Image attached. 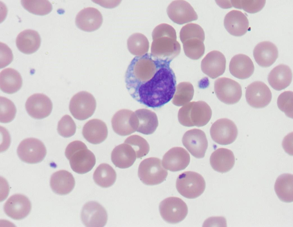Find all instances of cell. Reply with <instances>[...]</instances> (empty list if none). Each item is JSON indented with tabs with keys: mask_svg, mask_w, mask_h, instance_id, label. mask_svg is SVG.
Instances as JSON below:
<instances>
[{
	"mask_svg": "<svg viewBox=\"0 0 293 227\" xmlns=\"http://www.w3.org/2000/svg\"><path fill=\"white\" fill-rule=\"evenodd\" d=\"M171 62L147 53L135 57L126 70L125 81L131 96L153 108L161 107L173 98L176 90L175 74Z\"/></svg>",
	"mask_w": 293,
	"mask_h": 227,
	"instance_id": "6da1fadb",
	"label": "cell"
},
{
	"mask_svg": "<svg viewBox=\"0 0 293 227\" xmlns=\"http://www.w3.org/2000/svg\"><path fill=\"white\" fill-rule=\"evenodd\" d=\"M151 54L159 60L171 62L180 52L181 46L177 40L175 29L166 23L161 24L154 29Z\"/></svg>",
	"mask_w": 293,
	"mask_h": 227,
	"instance_id": "7a4b0ae2",
	"label": "cell"
},
{
	"mask_svg": "<svg viewBox=\"0 0 293 227\" xmlns=\"http://www.w3.org/2000/svg\"><path fill=\"white\" fill-rule=\"evenodd\" d=\"M72 170L80 174L86 173L91 170L96 163L93 153L89 150L85 144L78 140L70 143L65 152Z\"/></svg>",
	"mask_w": 293,
	"mask_h": 227,
	"instance_id": "3957f363",
	"label": "cell"
},
{
	"mask_svg": "<svg viewBox=\"0 0 293 227\" xmlns=\"http://www.w3.org/2000/svg\"><path fill=\"white\" fill-rule=\"evenodd\" d=\"M212 112L209 106L202 101L188 103L179 110L178 118L179 123L185 126L202 127L210 120Z\"/></svg>",
	"mask_w": 293,
	"mask_h": 227,
	"instance_id": "277c9868",
	"label": "cell"
},
{
	"mask_svg": "<svg viewBox=\"0 0 293 227\" xmlns=\"http://www.w3.org/2000/svg\"><path fill=\"white\" fill-rule=\"evenodd\" d=\"M205 180L200 174L192 171H185L180 174L176 182V187L182 196L189 199L196 198L204 192Z\"/></svg>",
	"mask_w": 293,
	"mask_h": 227,
	"instance_id": "5b68a950",
	"label": "cell"
},
{
	"mask_svg": "<svg viewBox=\"0 0 293 227\" xmlns=\"http://www.w3.org/2000/svg\"><path fill=\"white\" fill-rule=\"evenodd\" d=\"M168 171L163 167L161 160L156 157L143 160L138 168V175L140 181L148 185L159 184L166 179Z\"/></svg>",
	"mask_w": 293,
	"mask_h": 227,
	"instance_id": "8992f818",
	"label": "cell"
},
{
	"mask_svg": "<svg viewBox=\"0 0 293 227\" xmlns=\"http://www.w3.org/2000/svg\"><path fill=\"white\" fill-rule=\"evenodd\" d=\"M96 99L90 93L85 91L79 92L71 99L69 109L76 119L83 120L91 117L96 108Z\"/></svg>",
	"mask_w": 293,
	"mask_h": 227,
	"instance_id": "52a82bcc",
	"label": "cell"
},
{
	"mask_svg": "<svg viewBox=\"0 0 293 227\" xmlns=\"http://www.w3.org/2000/svg\"><path fill=\"white\" fill-rule=\"evenodd\" d=\"M159 208L163 219L171 224L178 223L183 220L188 212L186 203L177 197H169L164 199L160 202Z\"/></svg>",
	"mask_w": 293,
	"mask_h": 227,
	"instance_id": "ba28073f",
	"label": "cell"
},
{
	"mask_svg": "<svg viewBox=\"0 0 293 227\" xmlns=\"http://www.w3.org/2000/svg\"><path fill=\"white\" fill-rule=\"evenodd\" d=\"M46 153V148L43 143L33 138L23 139L17 149V153L20 159L29 164H35L41 162Z\"/></svg>",
	"mask_w": 293,
	"mask_h": 227,
	"instance_id": "9c48e42d",
	"label": "cell"
},
{
	"mask_svg": "<svg viewBox=\"0 0 293 227\" xmlns=\"http://www.w3.org/2000/svg\"><path fill=\"white\" fill-rule=\"evenodd\" d=\"M214 91L218 98L227 104H233L240 99L242 94L241 87L236 81L231 79L222 77L214 82Z\"/></svg>",
	"mask_w": 293,
	"mask_h": 227,
	"instance_id": "30bf717a",
	"label": "cell"
},
{
	"mask_svg": "<svg viewBox=\"0 0 293 227\" xmlns=\"http://www.w3.org/2000/svg\"><path fill=\"white\" fill-rule=\"evenodd\" d=\"M210 134L215 142L226 145L235 141L237 136L238 130L233 121L227 118H221L213 124L210 128Z\"/></svg>",
	"mask_w": 293,
	"mask_h": 227,
	"instance_id": "8fae6325",
	"label": "cell"
},
{
	"mask_svg": "<svg viewBox=\"0 0 293 227\" xmlns=\"http://www.w3.org/2000/svg\"><path fill=\"white\" fill-rule=\"evenodd\" d=\"M182 142L194 157L200 159L204 157L208 143L206 135L203 131L197 129L187 131L183 137Z\"/></svg>",
	"mask_w": 293,
	"mask_h": 227,
	"instance_id": "7c38bea8",
	"label": "cell"
},
{
	"mask_svg": "<svg viewBox=\"0 0 293 227\" xmlns=\"http://www.w3.org/2000/svg\"><path fill=\"white\" fill-rule=\"evenodd\" d=\"M246 98L248 104L255 108H262L270 102L272 94L270 90L264 82L255 81L247 87Z\"/></svg>",
	"mask_w": 293,
	"mask_h": 227,
	"instance_id": "4fadbf2b",
	"label": "cell"
},
{
	"mask_svg": "<svg viewBox=\"0 0 293 227\" xmlns=\"http://www.w3.org/2000/svg\"><path fill=\"white\" fill-rule=\"evenodd\" d=\"M112 127L117 134L125 136L136 131L138 127L137 119L134 112L127 109L117 112L111 120Z\"/></svg>",
	"mask_w": 293,
	"mask_h": 227,
	"instance_id": "5bb4252c",
	"label": "cell"
},
{
	"mask_svg": "<svg viewBox=\"0 0 293 227\" xmlns=\"http://www.w3.org/2000/svg\"><path fill=\"white\" fill-rule=\"evenodd\" d=\"M81 216L83 223L87 227H103L108 220L105 209L98 203L94 201L89 202L84 205Z\"/></svg>",
	"mask_w": 293,
	"mask_h": 227,
	"instance_id": "9a60e30c",
	"label": "cell"
},
{
	"mask_svg": "<svg viewBox=\"0 0 293 227\" xmlns=\"http://www.w3.org/2000/svg\"><path fill=\"white\" fill-rule=\"evenodd\" d=\"M26 110L32 117L41 119L48 116L52 109V102L43 94L36 93L29 97L25 104Z\"/></svg>",
	"mask_w": 293,
	"mask_h": 227,
	"instance_id": "2e32d148",
	"label": "cell"
},
{
	"mask_svg": "<svg viewBox=\"0 0 293 227\" xmlns=\"http://www.w3.org/2000/svg\"><path fill=\"white\" fill-rule=\"evenodd\" d=\"M167 13L172 21L179 25L196 20L198 17L191 5L183 0L172 1L167 8Z\"/></svg>",
	"mask_w": 293,
	"mask_h": 227,
	"instance_id": "e0dca14e",
	"label": "cell"
},
{
	"mask_svg": "<svg viewBox=\"0 0 293 227\" xmlns=\"http://www.w3.org/2000/svg\"><path fill=\"white\" fill-rule=\"evenodd\" d=\"M31 208V203L29 199L19 194L11 196L5 202L3 207L4 211L7 216L17 220L26 217Z\"/></svg>",
	"mask_w": 293,
	"mask_h": 227,
	"instance_id": "ac0fdd59",
	"label": "cell"
},
{
	"mask_svg": "<svg viewBox=\"0 0 293 227\" xmlns=\"http://www.w3.org/2000/svg\"><path fill=\"white\" fill-rule=\"evenodd\" d=\"M226 63L224 55L218 51L213 50L208 53L202 60L201 69L205 74L213 79L223 74Z\"/></svg>",
	"mask_w": 293,
	"mask_h": 227,
	"instance_id": "d6986e66",
	"label": "cell"
},
{
	"mask_svg": "<svg viewBox=\"0 0 293 227\" xmlns=\"http://www.w3.org/2000/svg\"><path fill=\"white\" fill-rule=\"evenodd\" d=\"M190 156L183 148L175 147L167 151L163 156L162 165L164 168L172 172L184 169L190 161Z\"/></svg>",
	"mask_w": 293,
	"mask_h": 227,
	"instance_id": "ffe728a7",
	"label": "cell"
},
{
	"mask_svg": "<svg viewBox=\"0 0 293 227\" xmlns=\"http://www.w3.org/2000/svg\"><path fill=\"white\" fill-rule=\"evenodd\" d=\"M103 21L101 13L92 7L85 8L78 13L75 19V23L81 30L86 32L96 31L101 26Z\"/></svg>",
	"mask_w": 293,
	"mask_h": 227,
	"instance_id": "44dd1931",
	"label": "cell"
},
{
	"mask_svg": "<svg viewBox=\"0 0 293 227\" xmlns=\"http://www.w3.org/2000/svg\"><path fill=\"white\" fill-rule=\"evenodd\" d=\"M224 25L231 35L237 37L244 35L249 29V22L247 16L242 12L233 10L225 15Z\"/></svg>",
	"mask_w": 293,
	"mask_h": 227,
	"instance_id": "7402d4cb",
	"label": "cell"
},
{
	"mask_svg": "<svg viewBox=\"0 0 293 227\" xmlns=\"http://www.w3.org/2000/svg\"><path fill=\"white\" fill-rule=\"evenodd\" d=\"M277 47L269 41L258 43L253 50V55L257 63L260 66L267 67L272 65L278 57Z\"/></svg>",
	"mask_w": 293,
	"mask_h": 227,
	"instance_id": "603a6c76",
	"label": "cell"
},
{
	"mask_svg": "<svg viewBox=\"0 0 293 227\" xmlns=\"http://www.w3.org/2000/svg\"><path fill=\"white\" fill-rule=\"evenodd\" d=\"M82 134L85 139L94 144H100L107 138L108 130L103 121L94 119L88 121L84 125Z\"/></svg>",
	"mask_w": 293,
	"mask_h": 227,
	"instance_id": "cb8c5ba5",
	"label": "cell"
},
{
	"mask_svg": "<svg viewBox=\"0 0 293 227\" xmlns=\"http://www.w3.org/2000/svg\"><path fill=\"white\" fill-rule=\"evenodd\" d=\"M254 67L251 58L248 56L239 54L234 56L229 64V70L235 77L241 79L247 78L254 73Z\"/></svg>",
	"mask_w": 293,
	"mask_h": 227,
	"instance_id": "d4e9b609",
	"label": "cell"
},
{
	"mask_svg": "<svg viewBox=\"0 0 293 227\" xmlns=\"http://www.w3.org/2000/svg\"><path fill=\"white\" fill-rule=\"evenodd\" d=\"M50 183L51 187L54 193L63 195L69 193L73 190L75 182L70 173L65 170H61L52 174Z\"/></svg>",
	"mask_w": 293,
	"mask_h": 227,
	"instance_id": "484cf974",
	"label": "cell"
},
{
	"mask_svg": "<svg viewBox=\"0 0 293 227\" xmlns=\"http://www.w3.org/2000/svg\"><path fill=\"white\" fill-rule=\"evenodd\" d=\"M210 165L215 171L222 173L227 172L233 167L235 158L232 151L225 148H219L211 154Z\"/></svg>",
	"mask_w": 293,
	"mask_h": 227,
	"instance_id": "4316f807",
	"label": "cell"
},
{
	"mask_svg": "<svg viewBox=\"0 0 293 227\" xmlns=\"http://www.w3.org/2000/svg\"><path fill=\"white\" fill-rule=\"evenodd\" d=\"M41 39L36 31L29 29L20 32L16 40V46L19 50L26 54H30L36 51L39 48Z\"/></svg>",
	"mask_w": 293,
	"mask_h": 227,
	"instance_id": "83f0119b",
	"label": "cell"
},
{
	"mask_svg": "<svg viewBox=\"0 0 293 227\" xmlns=\"http://www.w3.org/2000/svg\"><path fill=\"white\" fill-rule=\"evenodd\" d=\"M136 158V153L132 147L126 143L116 146L112 150L111 159L113 164L121 169L131 166Z\"/></svg>",
	"mask_w": 293,
	"mask_h": 227,
	"instance_id": "f1b7e54d",
	"label": "cell"
},
{
	"mask_svg": "<svg viewBox=\"0 0 293 227\" xmlns=\"http://www.w3.org/2000/svg\"><path fill=\"white\" fill-rule=\"evenodd\" d=\"M292 73L290 67L284 64H280L274 67L269 73L268 81L274 89L281 90L286 88L290 84Z\"/></svg>",
	"mask_w": 293,
	"mask_h": 227,
	"instance_id": "f546056e",
	"label": "cell"
},
{
	"mask_svg": "<svg viewBox=\"0 0 293 227\" xmlns=\"http://www.w3.org/2000/svg\"><path fill=\"white\" fill-rule=\"evenodd\" d=\"M22 80L20 73L11 68L3 69L0 73V88L3 92L11 94L21 88Z\"/></svg>",
	"mask_w": 293,
	"mask_h": 227,
	"instance_id": "4dcf8cb0",
	"label": "cell"
},
{
	"mask_svg": "<svg viewBox=\"0 0 293 227\" xmlns=\"http://www.w3.org/2000/svg\"><path fill=\"white\" fill-rule=\"evenodd\" d=\"M137 119L136 131L145 135L153 134L158 125V121L156 114L145 109L138 110L134 112Z\"/></svg>",
	"mask_w": 293,
	"mask_h": 227,
	"instance_id": "1f68e13d",
	"label": "cell"
},
{
	"mask_svg": "<svg viewBox=\"0 0 293 227\" xmlns=\"http://www.w3.org/2000/svg\"><path fill=\"white\" fill-rule=\"evenodd\" d=\"M293 175L289 173L279 176L276 181L274 190L279 198L282 201L290 202L293 201Z\"/></svg>",
	"mask_w": 293,
	"mask_h": 227,
	"instance_id": "d6a6232c",
	"label": "cell"
},
{
	"mask_svg": "<svg viewBox=\"0 0 293 227\" xmlns=\"http://www.w3.org/2000/svg\"><path fill=\"white\" fill-rule=\"evenodd\" d=\"M95 182L99 186L107 188L115 183L116 174L114 170L108 164L100 165L95 171L93 175Z\"/></svg>",
	"mask_w": 293,
	"mask_h": 227,
	"instance_id": "836d02e7",
	"label": "cell"
},
{
	"mask_svg": "<svg viewBox=\"0 0 293 227\" xmlns=\"http://www.w3.org/2000/svg\"><path fill=\"white\" fill-rule=\"evenodd\" d=\"M128 48L132 54L139 56L147 53L149 48V43L144 35L136 33L132 35L127 40Z\"/></svg>",
	"mask_w": 293,
	"mask_h": 227,
	"instance_id": "e575fe53",
	"label": "cell"
},
{
	"mask_svg": "<svg viewBox=\"0 0 293 227\" xmlns=\"http://www.w3.org/2000/svg\"><path fill=\"white\" fill-rule=\"evenodd\" d=\"M176 91L173 99V103L177 106L185 105L192 99L194 94L193 85L189 82H183L176 87Z\"/></svg>",
	"mask_w": 293,
	"mask_h": 227,
	"instance_id": "d590c367",
	"label": "cell"
},
{
	"mask_svg": "<svg viewBox=\"0 0 293 227\" xmlns=\"http://www.w3.org/2000/svg\"><path fill=\"white\" fill-rule=\"evenodd\" d=\"M21 1V5L25 9L36 15H46L52 9V4L48 0H22Z\"/></svg>",
	"mask_w": 293,
	"mask_h": 227,
	"instance_id": "8d00e7d4",
	"label": "cell"
},
{
	"mask_svg": "<svg viewBox=\"0 0 293 227\" xmlns=\"http://www.w3.org/2000/svg\"><path fill=\"white\" fill-rule=\"evenodd\" d=\"M203 42L200 39L194 38L187 39L183 43L185 55L189 58L197 60L203 55L205 47Z\"/></svg>",
	"mask_w": 293,
	"mask_h": 227,
	"instance_id": "74e56055",
	"label": "cell"
},
{
	"mask_svg": "<svg viewBox=\"0 0 293 227\" xmlns=\"http://www.w3.org/2000/svg\"><path fill=\"white\" fill-rule=\"evenodd\" d=\"M124 143L130 145L135 151L136 158H140L146 155L149 152V145L145 139L136 135L130 136L125 140Z\"/></svg>",
	"mask_w": 293,
	"mask_h": 227,
	"instance_id": "f35d334b",
	"label": "cell"
},
{
	"mask_svg": "<svg viewBox=\"0 0 293 227\" xmlns=\"http://www.w3.org/2000/svg\"><path fill=\"white\" fill-rule=\"evenodd\" d=\"M180 38L183 43L189 39L197 38L204 42L205 38L204 31L199 25L194 23L188 24L183 26L180 32Z\"/></svg>",
	"mask_w": 293,
	"mask_h": 227,
	"instance_id": "ab89813d",
	"label": "cell"
},
{
	"mask_svg": "<svg viewBox=\"0 0 293 227\" xmlns=\"http://www.w3.org/2000/svg\"><path fill=\"white\" fill-rule=\"evenodd\" d=\"M0 121L7 123L12 121L14 118L16 109L13 103L9 99L0 96Z\"/></svg>",
	"mask_w": 293,
	"mask_h": 227,
	"instance_id": "60d3db41",
	"label": "cell"
},
{
	"mask_svg": "<svg viewBox=\"0 0 293 227\" xmlns=\"http://www.w3.org/2000/svg\"><path fill=\"white\" fill-rule=\"evenodd\" d=\"M231 6L242 9L249 13H254L261 10L264 7L265 0H231Z\"/></svg>",
	"mask_w": 293,
	"mask_h": 227,
	"instance_id": "b9f144b4",
	"label": "cell"
},
{
	"mask_svg": "<svg viewBox=\"0 0 293 227\" xmlns=\"http://www.w3.org/2000/svg\"><path fill=\"white\" fill-rule=\"evenodd\" d=\"M57 129L60 135L64 137H69L75 133L76 125L71 117L66 115L59 121Z\"/></svg>",
	"mask_w": 293,
	"mask_h": 227,
	"instance_id": "7bdbcfd3",
	"label": "cell"
},
{
	"mask_svg": "<svg viewBox=\"0 0 293 227\" xmlns=\"http://www.w3.org/2000/svg\"><path fill=\"white\" fill-rule=\"evenodd\" d=\"M293 92L286 91L279 96L277 101L278 108L288 117L293 118Z\"/></svg>",
	"mask_w": 293,
	"mask_h": 227,
	"instance_id": "ee69618b",
	"label": "cell"
},
{
	"mask_svg": "<svg viewBox=\"0 0 293 227\" xmlns=\"http://www.w3.org/2000/svg\"><path fill=\"white\" fill-rule=\"evenodd\" d=\"M0 68L9 65L12 61L13 56L11 49L5 44L0 42Z\"/></svg>",
	"mask_w": 293,
	"mask_h": 227,
	"instance_id": "f6af8a7d",
	"label": "cell"
}]
</instances>
